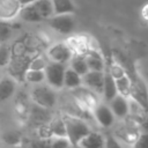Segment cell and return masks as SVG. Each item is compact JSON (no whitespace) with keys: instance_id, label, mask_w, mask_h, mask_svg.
Returning <instances> with one entry per match:
<instances>
[{"instance_id":"obj_1","label":"cell","mask_w":148,"mask_h":148,"mask_svg":"<svg viewBox=\"0 0 148 148\" xmlns=\"http://www.w3.org/2000/svg\"><path fill=\"white\" fill-rule=\"evenodd\" d=\"M61 117H62V120L65 124L66 139L68 140L69 145L73 148H75V147H77L81 139L84 138L91 131V128H90L89 124L81 118L69 116L66 113H62Z\"/></svg>"},{"instance_id":"obj_2","label":"cell","mask_w":148,"mask_h":148,"mask_svg":"<svg viewBox=\"0 0 148 148\" xmlns=\"http://www.w3.org/2000/svg\"><path fill=\"white\" fill-rule=\"evenodd\" d=\"M140 133H141L140 125L134 119H132L130 116H127L126 118L121 119L120 123H118L114 126L113 132L111 134L118 141L132 146L138 139V136L140 135Z\"/></svg>"},{"instance_id":"obj_3","label":"cell","mask_w":148,"mask_h":148,"mask_svg":"<svg viewBox=\"0 0 148 148\" xmlns=\"http://www.w3.org/2000/svg\"><path fill=\"white\" fill-rule=\"evenodd\" d=\"M30 99L34 104L52 110L58 103V96L53 88L47 84H36L30 90Z\"/></svg>"},{"instance_id":"obj_4","label":"cell","mask_w":148,"mask_h":148,"mask_svg":"<svg viewBox=\"0 0 148 148\" xmlns=\"http://www.w3.org/2000/svg\"><path fill=\"white\" fill-rule=\"evenodd\" d=\"M66 67L67 66L64 64L49 61L44 69L45 82L47 83V86H50L54 90L62 89L64 88V75H65Z\"/></svg>"},{"instance_id":"obj_5","label":"cell","mask_w":148,"mask_h":148,"mask_svg":"<svg viewBox=\"0 0 148 148\" xmlns=\"http://www.w3.org/2000/svg\"><path fill=\"white\" fill-rule=\"evenodd\" d=\"M49 27L60 35H69L75 30V17L73 14L52 15L46 20Z\"/></svg>"},{"instance_id":"obj_6","label":"cell","mask_w":148,"mask_h":148,"mask_svg":"<svg viewBox=\"0 0 148 148\" xmlns=\"http://www.w3.org/2000/svg\"><path fill=\"white\" fill-rule=\"evenodd\" d=\"M69 95L77 104H80L88 111H92V109L99 103V96L84 86H80L75 89H72L69 91Z\"/></svg>"},{"instance_id":"obj_7","label":"cell","mask_w":148,"mask_h":148,"mask_svg":"<svg viewBox=\"0 0 148 148\" xmlns=\"http://www.w3.org/2000/svg\"><path fill=\"white\" fill-rule=\"evenodd\" d=\"M72 49L68 46L66 42H59L56 44H52L47 51H46V58L49 61L58 62V64H68L72 56H73Z\"/></svg>"},{"instance_id":"obj_8","label":"cell","mask_w":148,"mask_h":148,"mask_svg":"<svg viewBox=\"0 0 148 148\" xmlns=\"http://www.w3.org/2000/svg\"><path fill=\"white\" fill-rule=\"evenodd\" d=\"M92 119L103 128H110L114 125V116L109 105L104 103H98L91 111Z\"/></svg>"},{"instance_id":"obj_9","label":"cell","mask_w":148,"mask_h":148,"mask_svg":"<svg viewBox=\"0 0 148 148\" xmlns=\"http://www.w3.org/2000/svg\"><path fill=\"white\" fill-rule=\"evenodd\" d=\"M131 80H132V87L128 97L136 101L139 104H141L143 108L148 110V89L145 82L139 76H134V77L131 76Z\"/></svg>"},{"instance_id":"obj_10","label":"cell","mask_w":148,"mask_h":148,"mask_svg":"<svg viewBox=\"0 0 148 148\" xmlns=\"http://www.w3.org/2000/svg\"><path fill=\"white\" fill-rule=\"evenodd\" d=\"M128 116L134 119L141 128L148 130V110L131 97H128Z\"/></svg>"},{"instance_id":"obj_11","label":"cell","mask_w":148,"mask_h":148,"mask_svg":"<svg viewBox=\"0 0 148 148\" xmlns=\"http://www.w3.org/2000/svg\"><path fill=\"white\" fill-rule=\"evenodd\" d=\"M103 81H104V72L88 71L82 76V86H84L88 89L92 90L98 96H102Z\"/></svg>"},{"instance_id":"obj_12","label":"cell","mask_w":148,"mask_h":148,"mask_svg":"<svg viewBox=\"0 0 148 148\" xmlns=\"http://www.w3.org/2000/svg\"><path fill=\"white\" fill-rule=\"evenodd\" d=\"M52 117H53V114L51 113V110L38 106L34 103L28 112V118H29L30 123L34 124L36 127L47 124L52 119Z\"/></svg>"},{"instance_id":"obj_13","label":"cell","mask_w":148,"mask_h":148,"mask_svg":"<svg viewBox=\"0 0 148 148\" xmlns=\"http://www.w3.org/2000/svg\"><path fill=\"white\" fill-rule=\"evenodd\" d=\"M86 62L89 71L94 72H104L105 68V60L103 58V54L98 49L91 47L84 53Z\"/></svg>"},{"instance_id":"obj_14","label":"cell","mask_w":148,"mask_h":148,"mask_svg":"<svg viewBox=\"0 0 148 148\" xmlns=\"http://www.w3.org/2000/svg\"><path fill=\"white\" fill-rule=\"evenodd\" d=\"M105 138L104 134L97 131H90L84 138L81 139L75 148H104Z\"/></svg>"},{"instance_id":"obj_15","label":"cell","mask_w":148,"mask_h":148,"mask_svg":"<svg viewBox=\"0 0 148 148\" xmlns=\"http://www.w3.org/2000/svg\"><path fill=\"white\" fill-rule=\"evenodd\" d=\"M109 106H110L114 118H118L121 120L128 116V97L117 95L109 103Z\"/></svg>"},{"instance_id":"obj_16","label":"cell","mask_w":148,"mask_h":148,"mask_svg":"<svg viewBox=\"0 0 148 148\" xmlns=\"http://www.w3.org/2000/svg\"><path fill=\"white\" fill-rule=\"evenodd\" d=\"M21 5L16 0H1L0 2V20L10 21L18 15Z\"/></svg>"},{"instance_id":"obj_17","label":"cell","mask_w":148,"mask_h":148,"mask_svg":"<svg viewBox=\"0 0 148 148\" xmlns=\"http://www.w3.org/2000/svg\"><path fill=\"white\" fill-rule=\"evenodd\" d=\"M17 89V82L9 75L0 79V103L10 99Z\"/></svg>"},{"instance_id":"obj_18","label":"cell","mask_w":148,"mask_h":148,"mask_svg":"<svg viewBox=\"0 0 148 148\" xmlns=\"http://www.w3.org/2000/svg\"><path fill=\"white\" fill-rule=\"evenodd\" d=\"M102 95H103L104 101L108 102V103H110L118 95L117 88H116V83H114V79L111 76L109 71H104V81H103Z\"/></svg>"},{"instance_id":"obj_19","label":"cell","mask_w":148,"mask_h":148,"mask_svg":"<svg viewBox=\"0 0 148 148\" xmlns=\"http://www.w3.org/2000/svg\"><path fill=\"white\" fill-rule=\"evenodd\" d=\"M0 141L3 142L8 147H16L23 145V135L20 131L8 130L0 134Z\"/></svg>"},{"instance_id":"obj_20","label":"cell","mask_w":148,"mask_h":148,"mask_svg":"<svg viewBox=\"0 0 148 148\" xmlns=\"http://www.w3.org/2000/svg\"><path fill=\"white\" fill-rule=\"evenodd\" d=\"M17 16L22 21L29 22V23H37V22H42L43 21V18L40 17V15L38 14V12L36 10V8H35V6L32 3H29L27 6L21 7Z\"/></svg>"},{"instance_id":"obj_21","label":"cell","mask_w":148,"mask_h":148,"mask_svg":"<svg viewBox=\"0 0 148 148\" xmlns=\"http://www.w3.org/2000/svg\"><path fill=\"white\" fill-rule=\"evenodd\" d=\"M47 126L52 138H66V130L61 114L53 116L52 119L47 123Z\"/></svg>"},{"instance_id":"obj_22","label":"cell","mask_w":148,"mask_h":148,"mask_svg":"<svg viewBox=\"0 0 148 148\" xmlns=\"http://www.w3.org/2000/svg\"><path fill=\"white\" fill-rule=\"evenodd\" d=\"M53 7V15L74 14L75 5L73 0H51Z\"/></svg>"},{"instance_id":"obj_23","label":"cell","mask_w":148,"mask_h":148,"mask_svg":"<svg viewBox=\"0 0 148 148\" xmlns=\"http://www.w3.org/2000/svg\"><path fill=\"white\" fill-rule=\"evenodd\" d=\"M69 68H72L75 73H77L80 76H83L89 69H88V66H87V62H86V58H84V54H77V53H74L69 60Z\"/></svg>"},{"instance_id":"obj_24","label":"cell","mask_w":148,"mask_h":148,"mask_svg":"<svg viewBox=\"0 0 148 148\" xmlns=\"http://www.w3.org/2000/svg\"><path fill=\"white\" fill-rule=\"evenodd\" d=\"M80 86H82V76H80L77 73H75L72 68L66 67L65 75H64V87L72 90Z\"/></svg>"},{"instance_id":"obj_25","label":"cell","mask_w":148,"mask_h":148,"mask_svg":"<svg viewBox=\"0 0 148 148\" xmlns=\"http://www.w3.org/2000/svg\"><path fill=\"white\" fill-rule=\"evenodd\" d=\"M32 5L35 6L36 10L38 12L43 21L50 18L53 15V7L51 0H36L32 2Z\"/></svg>"},{"instance_id":"obj_26","label":"cell","mask_w":148,"mask_h":148,"mask_svg":"<svg viewBox=\"0 0 148 148\" xmlns=\"http://www.w3.org/2000/svg\"><path fill=\"white\" fill-rule=\"evenodd\" d=\"M114 83H116V88H117L118 95H121L124 97H128L130 96L131 87H132V80H131V76L128 74H126V75H124V76H121L119 79H116Z\"/></svg>"},{"instance_id":"obj_27","label":"cell","mask_w":148,"mask_h":148,"mask_svg":"<svg viewBox=\"0 0 148 148\" xmlns=\"http://www.w3.org/2000/svg\"><path fill=\"white\" fill-rule=\"evenodd\" d=\"M23 82L30 83L32 86L36 84H40L43 82H45V74L44 71H34V69H28L24 74V79Z\"/></svg>"},{"instance_id":"obj_28","label":"cell","mask_w":148,"mask_h":148,"mask_svg":"<svg viewBox=\"0 0 148 148\" xmlns=\"http://www.w3.org/2000/svg\"><path fill=\"white\" fill-rule=\"evenodd\" d=\"M14 32V27L9 23V21L0 20V44L7 43Z\"/></svg>"},{"instance_id":"obj_29","label":"cell","mask_w":148,"mask_h":148,"mask_svg":"<svg viewBox=\"0 0 148 148\" xmlns=\"http://www.w3.org/2000/svg\"><path fill=\"white\" fill-rule=\"evenodd\" d=\"M10 46L7 43L0 44V69L7 68L10 61Z\"/></svg>"},{"instance_id":"obj_30","label":"cell","mask_w":148,"mask_h":148,"mask_svg":"<svg viewBox=\"0 0 148 148\" xmlns=\"http://www.w3.org/2000/svg\"><path fill=\"white\" fill-rule=\"evenodd\" d=\"M49 60L47 58H45L42 54L36 56L35 58H32V60L29 64V68L28 69H34V71H44L46 65H47Z\"/></svg>"},{"instance_id":"obj_31","label":"cell","mask_w":148,"mask_h":148,"mask_svg":"<svg viewBox=\"0 0 148 148\" xmlns=\"http://www.w3.org/2000/svg\"><path fill=\"white\" fill-rule=\"evenodd\" d=\"M108 71H109V73L111 74V76H112L114 80H116V79H119V77H121V76H124V75H126V74H127L126 69H125L121 65L117 64L116 61H114V62H112V65H110V66H109Z\"/></svg>"},{"instance_id":"obj_32","label":"cell","mask_w":148,"mask_h":148,"mask_svg":"<svg viewBox=\"0 0 148 148\" xmlns=\"http://www.w3.org/2000/svg\"><path fill=\"white\" fill-rule=\"evenodd\" d=\"M72 147L66 138H51L47 148H69Z\"/></svg>"},{"instance_id":"obj_33","label":"cell","mask_w":148,"mask_h":148,"mask_svg":"<svg viewBox=\"0 0 148 148\" xmlns=\"http://www.w3.org/2000/svg\"><path fill=\"white\" fill-rule=\"evenodd\" d=\"M104 138H105L104 148H124L121 142L118 141L111 133H108L106 135H104Z\"/></svg>"},{"instance_id":"obj_34","label":"cell","mask_w":148,"mask_h":148,"mask_svg":"<svg viewBox=\"0 0 148 148\" xmlns=\"http://www.w3.org/2000/svg\"><path fill=\"white\" fill-rule=\"evenodd\" d=\"M132 148H148V132H141Z\"/></svg>"},{"instance_id":"obj_35","label":"cell","mask_w":148,"mask_h":148,"mask_svg":"<svg viewBox=\"0 0 148 148\" xmlns=\"http://www.w3.org/2000/svg\"><path fill=\"white\" fill-rule=\"evenodd\" d=\"M20 5H21V7H23V6H27V5H29V3H32L34 1H36V0H16Z\"/></svg>"},{"instance_id":"obj_36","label":"cell","mask_w":148,"mask_h":148,"mask_svg":"<svg viewBox=\"0 0 148 148\" xmlns=\"http://www.w3.org/2000/svg\"><path fill=\"white\" fill-rule=\"evenodd\" d=\"M9 148H24V147H22V146H16V147H9Z\"/></svg>"},{"instance_id":"obj_37","label":"cell","mask_w":148,"mask_h":148,"mask_svg":"<svg viewBox=\"0 0 148 148\" xmlns=\"http://www.w3.org/2000/svg\"><path fill=\"white\" fill-rule=\"evenodd\" d=\"M1 76H2V75H1V72H0V79H1Z\"/></svg>"},{"instance_id":"obj_38","label":"cell","mask_w":148,"mask_h":148,"mask_svg":"<svg viewBox=\"0 0 148 148\" xmlns=\"http://www.w3.org/2000/svg\"><path fill=\"white\" fill-rule=\"evenodd\" d=\"M0 146H1V141H0Z\"/></svg>"},{"instance_id":"obj_39","label":"cell","mask_w":148,"mask_h":148,"mask_svg":"<svg viewBox=\"0 0 148 148\" xmlns=\"http://www.w3.org/2000/svg\"><path fill=\"white\" fill-rule=\"evenodd\" d=\"M69 148H73V147H69Z\"/></svg>"},{"instance_id":"obj_40","label":"cell","mask_w":148,"mask_h":148,"mask_svg":"<svg viewBox=\"0 0 148 148\" xmlns=\"http://www.w3.org/2000/svg\"><path fill=\"white\" fill-rule=\"evenodd\" d=\"M0 2H1V0H0Z\"/></svg>"}]
</instances>
